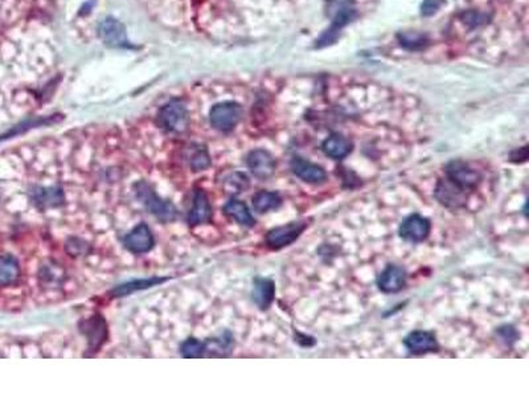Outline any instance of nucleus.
Segmentation results:
<instances>
[{
  "instance_id": "obj_26",
  "label": "nucleus",
  "mask_w": 529,
  "mask_h": 397,
  "mask_svg": "<svg viewBox=\"0 0 529 397\" xmlns=\"http://www.w3.org/2000/svg\"><path fill=\"white\" fill-rule=\"evenodd\" d=\"M248 187H249V179L242 172H233L224 181L225 191L232 195L244 193Z\"/></svg>"
},
{
  "instance_id": "obj_2",
  "label": "nucleus",
  "mask_w": 529,
  "mask_h": 397,
  "mask_svg": "<svg viewBox=\"0 0 529 397\" xmlns=\"http://www.w3.org/2000/svg\"><path fill=\"white\" fill-rule=\"evenodd\" d=\"M157 120L164 130L176 134L185 132L190 125L188 110L181 101H171L163 106L159 111Z\"/></svg>"
},
{
  "instance_id": "obj_11",
  "label": "nucleus",
  "mask_w": 529,
  "mask_h": 397,
  "mask_svg": "<svg viewBox=\"0 0 529 397\" xmlns=\"http://www.w3.org/2000/svg\"><path fill=\"white\" fill-rule=\"evenodd\" d=\"M291 169L299 179L310 184H320L327 179V174L323 167L303 158H294L291 160Z\"/></svg>"
},
{
  "instance_id": "obj_27",
  "label": "nucleus",
  "mask_w": 529,
  "mask_h": 397,
  "mask_svg": "<svg viewBox=\"0 0 529 397\" xmlns=\"http://www.w3.org/2000/svg\"><path fill=\"white\" fill-rule=\"evenodd\" d=\"M204 342L196 339V337H190L181 344V355L188 359H196V358H203L204 356Z\"/></svg>"
},
{
  "instance_id": "obj_22",
  "label": "nucleus",
  "mask_w": 529,
  "mask_h": 397,
  "mask_svg": "<svg viewBox=\"0 0 529 397\" xmlns=\"http://www.w3.org/2000/svg\"><path fill=\"white\" fill-rule=\"evenodd\" d=\"M281 204H282V197L278 193L260 191L253 196V208L258 214H267L270 211L278 209Z\"/></svg>"
},
{
  "instance_id": "obj_10",
  "label": "nucleus",
  "mask_w": 529,
  "mask_h": 397,
  "mask_svg": "<svg viewBox=\"0 0 529 397\" xmlns=\"http://www.w3.org/2000/svg\"><path fill=\"white\" fill-rule=\"evenodd\" d=\"M407 284V272L398 265H388L377 278V286L383 293H397Z\"/></svg>"
},
{
  "instance_id": "obj_12",
  "label": "nucleus",
  "mask_w": 529,
  "mask_h": 397,
  "mask_svg": "<svg viewBox=\"0 0 529 397\" xmlns=\"http://www.w3.org/2000/svg\"><path fill=\"white\" fill-rule=\"evenodd\" d=\"M98 34L102 41L108 47H125L127 44V35L125 27L113 18L105 19L99 25Z\"/></svg>"
},
{
  "instance_id": "obj_9",
  "label": "nucleus",
  "mask_w": 529,
  "mask_h": 397,
  "mask_svg": "<svg viewBox=\"0 0 529 397\" xmlns=\"http://www.w3.org/2000/svg\"><path fill=\"white\" fill-rule=\"evenodd\" d=\"M246 163H248V167L251 169V172L258 179H267L276 171L274 158L269 151L262 150V148H257V150L251 151L249 155H248V159H246Z\"/></svg>"
},
{
  "instance_id": "obj_5",
  "label": "nucleus",
  "mask_w": 529,
  "mask_h": 397,
  "mask_svg": "<svg viewBox=\"0 0 529 397\" xmlns=\"http://www.w3.org/2000/svg\"><path fill=\"white\" fill-rule=\"evenodd\" d=\"M446 178L459 187L472 191L481 181V174L462 160H453L446 166Z\"/></svg>"
},
{
  "instance_id": "obj_23",
  "label": "nucleus",
  "mask_w": 529,
  "mask_h": 397,
  "mask_svg": "<svg viewBox=\"0 0 529 397\" xmlns=\"http://www.w3.org/2000/svg\"><path fill=\"white\" fill-rule=\"evenodd\" d=\"M233 347V339L225 334L224 337H212L204 342V356H227Z\"/></svg>"
},
{
  "instance_id": "obj_28",
  "label": "nucleus",
  "mask_w": 529,
  "mask_h": 397,
  "mask_svg": "<svg viewBox=\"0 0 529 397\" xmlns=\"http://www.w3.org/2000/svg\"><path fill=\"white\" fill-rule=\"evenodd\" d=\"M401 44L408 49H420L426 44V37L414 32H405L400 35Z\"/></svg>"
},
{
  "instance_id": "obj_4",
  "label": "nucleus",
  "mask_w": 529,
  "mask_h": 397,
  "mask_svg": "<svg viewBox=\"0 0 529 397\" xmlns=\"http://www.w3.org/2000/svg\"><path fill=\"white\" fill-rule=\"evenodd\" d=\"M304 229L306 223L303 221H292L286 225H281L269 230V233L266 235V244L270 249H282L297 240Z\"/></svg>"
},
{
  "instance_id": "obj_15",
  "label": "nucleus",
  "mask_w": 529,
  "mask_h": 397,
  "mask_svg": "<svg viewBox=\"0 0 529 397\" xmlns=\"http://www.w3.org/2000/svg\"><path fill=\"white\" fill-rule=\"evenodd\" d=\"M276 294L274 282L270 278H255L253 284V301L261 309L266 310L273 303Z\"/></svg>"
},
{
  "instance_id": "obj_8",
  "label": "nucleus",
  "mask_w": 529,
  "mask_h": 397,
  "mask_svg": "<svg viewBox=\"0 0 529 397\" xmlns=\"http://www.w3.org/2000/svg\"><path fill=\"white\" fill-rule=\"evenodd\" d=\"M123 244L129 252L143 254L150 252L154 248L155 240L150 227L145 223H141L125 236Z\"/></svg>"
},
{
  "instance_id": "obj_29",
  "label": "nucleus",
  "mask_w": 529,
  "mask_h": 397,
  "mask_svg": "<svg viewBox=\"0 0 529 397\" xmlns=\"http://www.w3.org/2000/svg\"><path fill=\"white\" fill-rule=\"evenodd\" d=\"M442 6V0H425L422 3L421 11L423 16H432Z\"/></svg>"
},
{
  "instance_id": "obj_19",
  "label": "nucleus",
  "mask_w": 529,
  "mask_h": 397,
  "mask_svg": "<svg viewBox=\"0 0 529 397\" xmlns=\"http://www.w3.org/2000/svg\"><path fill=\"white\" fill-rule=\"evenodd\" d=\"M224 212L227 216L233 218L236 223H239L244 227H253L255 224V220L251 214L248 205L237 199L229 200L228 203L224 205Z\"/></svg>"
},
{
  "instance_id": "obj_20",
  "label": "nucleus",
  "mask_w": 529,
  "mask_h": 397,
  "mask_svg": "<svg viewBox=\"0 0 529 397\" xmlns=\"http://www.w3.org/2000/svg\"><path fill=\"white\" fill-rule=\"evenodd\" d=\"M84 333L93 349L99 347L106 337V326L101 316H93L83 323Z\"/></svg>"
},
{
  "instance_id": "obj_16",
  "label": "nucleus",
  "mask_w": 529,
  "mask_h": 397,
  "mask_svg": "<svg viewBox=\"0 0 529 397\" xmlns=\"http://www.w3.org/2000/svg\"><path fill=\"white\" fill-rule=\"evenodd\" d=\"M31 199L40 208H53L62 204L64 193L60 187H36L31 191Z\"/></svg>"
},
{
  "instance_id": "obj_3",
  "label": "nucleus",
  "mask_w": 529,
  "mask_h": 397,
  "mask_svg": "<svg viewBox=\"0 0 529 397\" xmlns=\"http://www.w3.org/2000/svg\"><path fill=\"white\" fill-rule=\"evenodd\" d=\"M242 117V108L236 102H221L211 109V125L218 132L233 130Z\"/></svg>"
},
{
  "instance_id": "obj_7",
  "label": "nucleus",
  "mask_w": 529,
  "mask_h": 397,
  "mask_svg": "<svg viewBox=\"0 0 529 397\" xmlns=\"http://www.w3.org/2000/svg\"><path fill=\"white\" fill-rule=\"evenodd\" d=\"M432 229L429 218L418 214H413L407 217L400 225V236L409 242H421L426 240Z\"/></svg>"
},
{
  "instance_id": "obj_6",
  "label": "nucleus",
  "mask_w": 529,
  "mask_h": 397,
  "mask_svg": "<svg viewBox=\"0 0 529 397\" xmlns=\"http://www.w3.org/2000/svg\"><path fill=\"white\" fill-rule=\"evenodd\" d=\"M470 191L459 187L450 179H441L435 188V197L441 204L449 208H460L467 203Z\"/></svg>"
},
{
  "instance_id": "obj_14",
  "label": "nucleus",
  "mask_w": 529,
  "mask_h": 397,
  "mask_svg": "<svg viewBox=\"0 0 529 397\" xmlns=\"http://www.w3.org/2000/svg\"><path fill=\"white\" fill-rule=\"evenodd\" d=\"M211 218H212V205L209 203L208 195L203 190H196L191 209L188 212V223L191 225H200V224L209 223Z\"/></svg>"
},
{
  "instance_id": "obj_25",
  "label": "nucleus",
  "mask_w": 529,
  "mask_h": 397,
  "mask_svg": "<svg viewBox=\"0 0 529 397\" xmlns=\"http://www.w3.org/2000/svg\"><path fill=\"white\" fill-rule=\"evenodd\" d=\"M190 166L195 172L204 171L211 166V158L203 146H195L190 155Z\"/></svg>"
},
{
  "instance_id": "obj_1",
  "label": "nucleus",
  "mask_w": 529,
  "mask_h": 397,
  "mask_svg": "<svg viewBox=\"0 0 529 397\" xmlns=\"http://www.w3.org/2000/svg\"><path fill=\"white\" fill-rule=\"evenodd\" d=\"M135 193L141 203L145 205L146 209L159 220L164 223L174 221L179 215L176 207L169 200L160 197L147 181H138L135 184Z\"/></svg>"
},
{
  "instance_id": "obj_18",
  "label": "nucleus",
  "mask_w": 529,
  "mask_h": 397,
  "mask_svg": "<svg viewBox=\"0 0 529 397\" xmlns=\"http://www.w3.org/2000/svg\"><path fill=\"white\" fill-rule=\"evenodd\" d=\"M353 16H355V11H353L352 8H348V7H347V8L340 10V13H337V18H335V20H334V23L331 25V28L325 32L323 36L319 39L316 47L322 48V47H325V46H328V44H332V43L337 40L340 29H341L344 25H348L349 22L353 19Z\"/></svg>"
},
{
  "instance_id": "obj_17",
  "label": "nucleus",
  "mask_w": 529,
  "mask_h": 397,
  "mask_svg": "<svg viewBox=\"0 0 529 397\" xmlns=\"http://www.w3.org/2000/svg\"><path fill=\"white\" fill-rule=\"evenodd\" d=\"M322 148L327 157L332 158V159H343L351 153L352 144L346 137L340 134H332L323 142Z\"/></svg>"
},
{
  "instance_id": "obj_13",
  "label": "nucleus",
  "mask_w": 529,
  "mask_h": 397,
  "mask_svg": "<svg viewBox=\"0 0 529 397\" xmlns=\"http://www.w3.org/2000/svg\"><path fill=\"white\" fill-rule=\"evenodd\" d=\"M404 344L410 352L418 354V355L426 354V352H433L439 347L434 333L423 331V330L411 331L409 335L404 339Z\"/></svg>"
},
{
  "instance_id": "obj_21",
  "label": "nucleus",
  "mask_w": 529,
  "mask_h": 397,
  "mask_svg": "<svg viewBox=\"0 0 529 397\" xmlns=\"http://www.w3.org/2000/svg\"><path fill=\"white\" fill-rule=\"evenodd\" d=\"M20 276V265L11 254L0 256V286H8Z\"/></svg>"
},
{
  "instance_id": "obj_24",
  "label": "nucleus",
  "mask_w": 529,
  "mask_h": 397,
  "mask_svg": "<svg viewBox=\"0 0 529 397\" xmlns=\"http://www.w3.org/2000/svg\"><path fill=\"white\" fill-rule=\"evenodd\" d=\"M164 281V278H146V279H135L132 282H127V284H123L117 286L115 289L111 291V294L114 297H125V295H129L132 294L138 290L148 289L151 286H155L157 284H162Z\"/></svg>"
}]
</instances>
